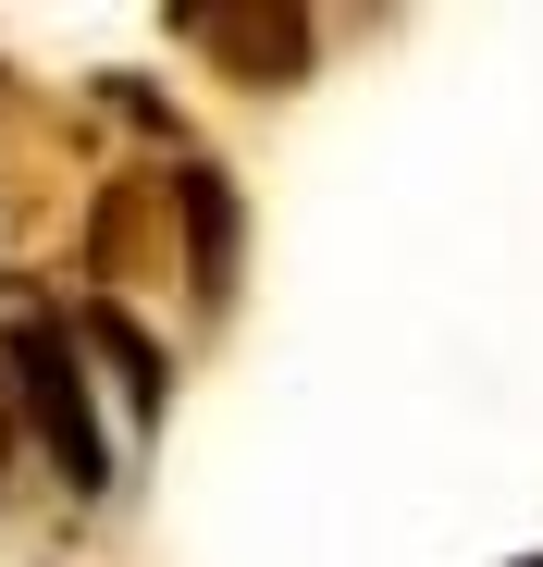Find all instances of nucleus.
I'll return each instance as SVG.
<instances>
[{
    "mask_svg": "<svg viewBox=\"0 0 543 567\" xmlns=\"http://www.w3.org/2000/svg\"><path fill=\"white\" fill-rule=\"evenodd\" d=\"M531 567H543V555H531Z\"/></svg>",
    "mask_w": 543,
    "mask_h": 567,
    "instance_id": "1",
    "label": "nucleus"
}]
</instances>
